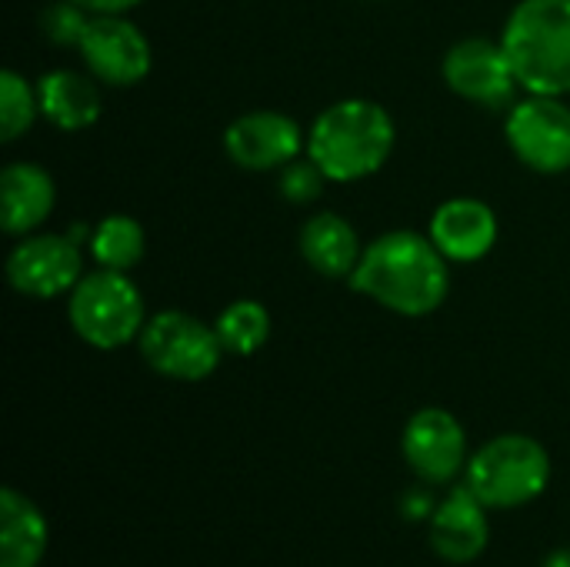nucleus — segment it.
Instances as JSON below:
<instances>
[{"instance_id": "nucleus-7", "label": "nucleus", "mask_w": 570, "mask_h": 567, "mask_svg": "<svg viewBox=\"0 0 570 567\" xmlns=\"http://www.w3.org/2000/svg\"><path fill=\"white\" fill-rule=\"evenodd\" d=\"M508 144L521 164L541 174L570 167V107L561 97L531 94L508 117Z\"/></svg>"}, {"instance_id": "nucleus-16", "label": "nucleus", "mask_w": 570, "mask_h": 567, "mask_svg": "<svg viewBox=\"0 0 570 567\" xmlns=\"http://www.w3.org/2000/svg\"><path fill=\"white\" fill-rule=\"evenodd\" d=\"M50 528L43 511L17 488L0 491V567H37L47 555Z\"/></svg>"}, {"instance_id": "nucleus-19", "label": "nucleus", "mask_w": 570, "mask_h": 567, "mask_svg": "<svg viewBox=\"0 0 570 567\" xmlns=\"http://www.w3.org/2000/svg\"><path fill=\"white\" fill-rule=\"evenodd\" d=\"M90 254L100 267L130 271L144 257V227L127 214H110L90 231Z\"/></svg>"}, {"instance_id": "nucleus-25", "label": "nucleus", "mask_w": 570, "mask_h": 567, "mask_svg": "<svg viewBox=\"0 0 570 567\" xmlns=\"http://www.w3.org/2000/svg\"><path fill=\"white\" fill-rule=\"evenodd\" d=\"M544 567H570V548H558V551H551L548 555V561Z\"/></svg>"}, {"instance_id": "nucleus-21", "label": "nucleus", "mask_w": 570, "mask_h": 567, "mask_svg": "<svg viewBox=\"0 0 570 567\" xmlns=\"http://www.w3.org/2000/svg\"><path fill=\"white\" fill-rule=\"evenodd\" d=\"M40 100L30 90V84L17 74V70H3L0 74V127H3V140H17L37 117Z\"/></svg>"}, {"instance_id": "nucleus-18", "label": "nucleus", "mask_w": 570, "mask_h": 567, "mask_svg": "<svg viewBox=\"0 0 570 567\" xmlns=\"http://www.w3.org/2000/svg\"><path fill=\"white\" fill-rule=\"evenodd\" d=\"M40 114L60 130H83L100 117V90L77 70H50L37 84Z\"/></svg>"}, {"instance_id": "nucleus-8", "label": "nucleus", "mask_w": 570, "mask_h": 567, "mask_svg": "<svg viewBox=\"0 0 570 567\" xmlns=\"http://www.w3.org/2000/svg\"><path fill=\"white\" fill-rule=\"evenodd\" d=\"M80 244L70 234H40L20 241L7 257V281L13 291L47 301L70 294L83 277Z\"/></svg>"}, {"instance_id": "nucleus-5", "label": "nucleus", "mask_w": 570, "mask_h": 567, "mask_svg": "<svg viewBox=\"0 0 570 567\" xmlns=\"http://www.w3.org/2000/svg\"><path fill=\"white\" fill-rule=\"evenodd\" d=\"M70 328L80 341H87L97 351H117L140 338L144 331V301L137 284L127 277V271H90L77 281L67 304Z\"/></svg>"}, {"instance_id": "nucleus-17", "label": "nucleus", "mask_w": 570, "mask_h": 567, "mask_svg": "<svg viewBox=\"0 0 570 567\" xmlns=\"http://www.w3.org/2000/svg\"><path fill=\"white\" fill-rule=\"evenodd\" d=\"M301 254L324 277H351L364 251H361L357 231L341 214L321 211L301 231Z\"/></svg>"}, {"instance_id": "nucleus-12", "label": "nucleus", "mask_w": 570, "mask_h": 567, "mask_svg": "<svg viewBox=\"0 0 570 567\" xmlns=\"http://www.w3.org/2000/svg\"><path fill=\"white\" fill-rule=\"evenodd\" d=\"M224 150L244 170H274L297 157L301 127L281 110H254L227 127Z\"/></svg>"}, {"instance_id": "nucleus-13", "label": "nucleus", "mask_w": 570, "mask_h": 567, "mask_svg": "<svg viewBox=\"0 0 570 567\" xmlns=\"http://www.w3.org/2000/svg\"><path fill=\"white\" fill-rule=\"evenodd\" d=\"M488 541H491L488 508L478 501V495L468 485L454 488L431 515L434 555L451 565H471L484 555Z\"/></svg>"}, {"instance_id": "nucleus-20", "label": "nucleus", "mask_w": 570, "mask_h": 567, "mask_svg": "<svg viewBox=\"0 0 570 567\" xmlns=\"http://www.w3.org/2000/svg\"><path fill=\"white\" fill-rule=\"evenodd\" d=\"M214 331H217V338L224 344V354L250 358L271 338V314L257 301H234V304H227L220 311Z\"/></svg>"}, {"instance_id": "nucleus-23", "label": "nucleus", "mask_w": 570, "mask_h": 567, "mask_svg": "<svg viewBox=\"0 0 570 567\" xmlns=\"http://www.w3.org/2000/svg\"><path fill=\"white\" fill-rule=\"evenodd\" d=\"M324 180H327V174L311 157L307 160H297L294 157L291 164L281 167V194L291 204H311V201H317L321 190H324Z\"/></svg>"}, {"instance_id": "nucleus-15", "label": "nucleus", "mask_w": 570, "mask_h": 567, "mask_svg": "<svg viewBox=\"0 0 570 567\" xmlns=\"http://www.w3.org/2000/svg\"><path fill=\"white\" fill-rule=\"evenodd\" d=\"M57 187L40 164H10L0 174V227L7 234H30L53 211Z\"/></svg>"}, {"instance_id": "nucleus-3", "label": "nucleus", "mask_w": 570, "mask_h": 567, "mask_svg": "<svg viewBox=\"0 0 570 567\" xmlns=\"http://www.w3.org/2000/svg\"><path fill=\"white\" fill-rule=\"evenodd\" d=\"M501 43L524 90L570 94V0H521Z\"/></svg>"}, {"instance_id": "nucleus-4", "label": "nucleus", "mask_w": 570, "mask_h": 567, "mask_svg": "<svg viewBox=\"0 0 570 567\" xmlns=\"http://www.w3.org/2000/svg\"><path fill=\"white\" fill-rule=\"evenodd\" d=\"M551 481V454L528 434H501L471 461L464 485L488 511H511L538 501Z\"/></svg>"}, {"instance_id": "nucleus-22", "label": "nucleus", "mask_w": 570, "mask_h": 567, "mask_svg": "<svg viewBox=\"0 0 570 567\" xmlns=\"http://www.w3.org/2000/svg\"><path fill=\"white\" fill-rule=\"evenodd\" d=\"M90 13L73 3V0H57V3H47L43 13H40V30L47 40L60 43V47H80L87 27H90Z\"/></svg>"}, {"instance_id": "nucleus-1", "label": "nucleus", "mask_w": 570, "mask_h": 567, "mask_svg": "<svg viewBox=\"0 0 570 567\" xmlns=\"http://www.w3.org/2000/svg\"><path fill=\"white\" fill-rule=\"evenodd\" d=\"M351 287L394 314L424 317L444 304L451 291V271L431 234L391 231L364 247L361 264L351 274Z\"/></svg>"}, {"instance_id": "nucleus-6", "label": "nucleus", "mask_w": 570, "mask_h": 567, "mask_svg": "<svg viewBox=\"0 0 570 567\" xmlns=\"http://www.w3.org/2000/svg\"><path fill=\"white\" fill-rule=\"evenodd\" d=\"M137 341L144 361L170 381H204L217 371L224 354L217 331L184 311L154 314Z\"/></svg>"}, {"instance_id": "nucleus-11", "label": "nucleus", "mask_w": 570, "mask_h": 567, "mask_svg": "<svg viewBox=\"0 0 570 567\" xmlns=\"http://www.w3.org/2000/svg\"><path fill=\"white\" fill-rule=\"evenodd\" d=\"M444 80L454 94H461L464 100L484 104V107H504L514 97L518 77L514 67L508 60L504 43L484 40V37H471L461 40L448 50L444 57Z\"/></svg>"}, {"instance_id": "nucleus-9", "label": "nucleus", "mask_w": 570, "mask_h": 567, "mask_svg": "<svg viewBox=\"0 0 570 567\" xmlns=\"http://www.w3.org/2000/svg\"><path fill=\"white\" fill-rule=\"evenodd\" d=\"M401 451L421 481L448 485L468 465V434L451 411L424 408L407 421Z\"/></svg>"}, {"instance_id": "nucleus-14", "label": "nucleus", "mask_w": 570, "mask_h": 567, "mask_svg": "<svg viewBox=\"0 0 570 567\" xmlns=\"http://www.w3.org/2000/svg\"><path fill=\"white\" fill-rule=\"evenodd\" d=\"M431 241L448 261H458V264L481 261L498 241V217L484 201L454 197L434 211Z\"/></svg>"}, {"instance_id": "nucleus-10", "label": "nucleus", "mask_w": 570, "mask_h": 567, "mask_svg": "<svg viewBox=\"0 0 570 567\" xmlns=\"http://www.w3.org/2000/svg\"><path fill=\"white\" fill-rule=\"evenodd\" d=\"M80 53L90 74L114 87L140 84L150 74V43L137 23L124 20V13L94 17L80 40Z\"/></svg>"}, {"instance_id": "nucleus-2", "label": "nucleus", "mask_w": 570, "mask_h": 567, "mask_svg": "<svg viewBox=\"0 0 570 567\" xmlns=\"http://www.w3.org/2000/svg\"><path fill=\"white\" fill-rule=\"evenodd\" d=\"M394 150L391 114L364 97L331 104L311 127L307 157L327 174V180H361L384 167Z\"/></svg>"}, {"instance_id": "nucleus-24", "label": "nucleus", "mask_w": 570, "mask_h": 567, "mask_svg": "<svg viewBox=\"0 0 570 567\" xmlns=\"http://www.w3.org/2000/svg\"><path fill=\"white\" fill-rule=\"evenodd\" d=\"M73 3H80L87 13H94V17H104V13H127V10H134L140 0H73Z\"/></svg>"}]
</instances>
